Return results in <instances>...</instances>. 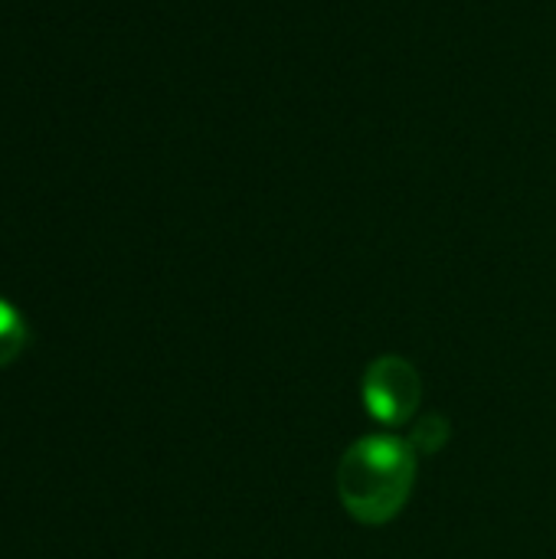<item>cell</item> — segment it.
Returning a JSON list of instances; mask_svg holds the SVG:
<instances>
[{
  "instance_id": "277c9868",
  "label": "cell",
  "mask_w": 556,
  "mask_h": 559,
  "mask_svg": "<svg viewBox=\"0 0 556 559\" xmlns=\"http://www.w3.org/2000/svg\"><path fill=\"white\" fill-rule=\"evenodd\" d=\"M446 442H449V423L442 416H423L410 439L416 455H436Z\"/></svg>"
},
{
  "instance_id": "3957f363",
  "label": "cell",
  "mask_w": 556,
  "mask_h": 559,
  "mask_svg": "<svg viewBox=\"0 0 556 559\" xmlns=\"http://www.w3.org/2000/svg\"><path fill=\"white\" fill-rule=\"evenodd\" d=\"M26 341H29L26 318L10 301L0 298V367H10L26 350Z\"/></svg>"
},
{
  "instance_id": "6da1fadb",
  "label": "cell",
  "mask_w": 556,
  "mask_h": 559,
  "mask_svg": "<svg viewBox=\"0 0 556 559\" xmlns=\"http://www.w3.org/2000/svg\"><path fill=\"white\" fill-rule=\"evenodd\" d=\"M419 455L406 439L367 436L354 442L338 465V498L344 511L367 524H390L410 501Z\"/></svg>"
},
{
  "instance_id": "7a4b0ae2",
  "label": "cell",
  "mask_w": 556,
  "mask_h": 559,
  "mask_svg": "<svg viewBox=\"0 0 556 559\" xmlns=\"http://www.w3.org/2000/svg\"><path fill=\"white\" fill-rule=\"evenodd\" d=\"M423 403V380L403 357H377L364 373V406L383 426H403Z\"/></svg>"
}]
</instances>
